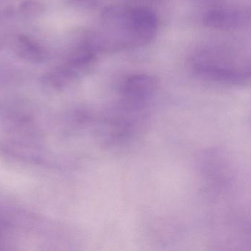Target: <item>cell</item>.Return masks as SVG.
I'll return each instance as SVG.
<instances>
[{"mask_svg": "<svg viewBox=\"0 0 251 251\" xmlns=\"http://www.w3.org/2000/svg\"><path fill=\"white\" fill-rule=\"evenodd\" d=\"M130 17L140 46L149 43L158 28L156 15L147 8H135L130 9Z\"/></svg>", "mask_w": 251, "mask_h": 251, "instance_id": "obj_4", "label": "cell"}, {"mask_svg": "<svg viewBox=\"0 0 251 251\" xmlns=\"http://www.w3.org/2000/svg\"><path fill=\"white\" fill-rule=\"evenodd\" d=\"M250 11L245 9H214L205 16L204 23L211 28L218 30H235L248 24Z\"/></svg>", "mask_w": 251, "mask_h": 251, "instance_id": "obj_2", "label": "cell"}, {"mask_svg": "<svg viewBox=\"0 0 251 251\" xmlns=\"http://www.w3.org/2000/svg\"><path fill=\"white\" fill-rule=\"evenodd\" d=\"M17 50H18L19 54L23 58L35 61V62L42 59V54L40 48L36 44L25 36H21L19 38Z\"/></svg>", "mask_w": 251, "mask_h": 251, "instance_id": "obj_5", "label": "cell"}, {"mask_svg": "<svg viewBox=\"0 0 251 251\" xmlns=\"http://www.w3.org/2000/svg\"><path fill=\"white\" fill-rule=\"evenodd\" d=\"M193 70L202 78L220 83L245 84L251 77L250 66H237L218 56L201 54L193 62Z\"/></svg>", "mask_w": 251, "mask_h": 251, "instance_id": "obj_1", "label": "cell"}, {"mask_svg": "<svg viewBox=\"0 0 251 251\" xmlns=\"http://www.w3.org/2000/svg\"><path fill=\"white\" fill-rule=\"evenodd\" d=\"M23 9V12L25 14H34L39 13L41 11V5L36 2H27L24 3L22 6Z\"/></svg>", "mask_w": 251, "mask_h": 251, "instance_id": "obj_6", "label": "cell"}, {"mask_svg": "<svg viewBox=\"0 0 251 251\" xmlns=\"http://www.w3.org/2000/svg\"><path fill=\"white\" fill-rule=\"evenodd\" d=\"M158 89V81L150 75H135L127 77L120 88V95L139 100L151 101Z\"/></svg>", "mask_w": 251, "mask_h": 251, "instance_id": "obj_3", "label": "cell"}]
</instances>
